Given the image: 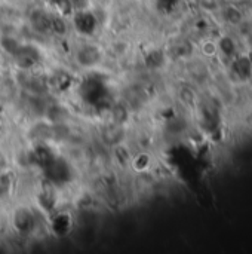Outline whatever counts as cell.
<instances>
[{
    "mask_svg": "<svg viewBox=\"0 0 252 254\" xmlns=\"http://www.w3.org/2000/svg\"><path fill=\"white\" fill-rule=\"evenodd\" d=\"M76 60L82 67L92 68L102 60V54H101L100 48H97V45H83L77 51Z\"/></svg>",
    "mask_w": 252,
    "mask_h": 254,
    "instance_id": "6da1fadb",
    "label": "cell"
}]
</instances>
